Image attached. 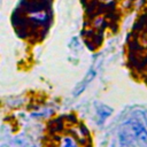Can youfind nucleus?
I'll use <instances>...</instances> for the list:
<instances>
[{
    "label": "nucleus",
    "instance_id": "nucleus-1",
    "mask_svg": "<svg viewBox=\"0 0 147 147\" xmlns=\"http://www.w3.org/2000/svg\"><path fill=\"white\" fill-rule=\"evenodd\" d=\"M130 133L133 137L134 141H138L142 147H147V130L145 126L137 119H131L127 123Z\"/></svg>",
    "mask_w": 147,
    "mask_h": 147
},
{
    "label": "nucleus",
    "instance_id": "nucleus-2",
    "mask_svg": "<svg viewBox=\"0 0 147 147\" xmlns=\"http://www.w3.org/2000/svg\"><path fill=\"white\" fill-rule=\"evenodd\" d=\"M93 77H94V71H90V72L86 75V77L84 78V80H82L80 84L77 85V87H76V90H75V95H78L79 93H82V92L84 91V88L86 87V85L92 80Z\"/></svg>",
    "mask_w": 147,
    "mask_h": 147
},
{
    "label": "nucleus",
    "instance_id": "nucleus-3",
    "mask_svg": "<svg viewBox=\"0 0 147 147\" xmlns=\"http://www.w3.org/2000/svg\"><path fill=\"white\" fill-rule=\"evenodd\" d=\"M110 114H111V109H109V108L106 107V106H101V107L98 109V115H99V117L101 118V121L106 119Z\"/></svg>",
    "mask_w": 147,
    "mask_h": 147
},
{
    "label": "nucleus",
    "instance_id": "nucleus-4",
    "mask_svg": "<svg viewBox=\"0 0 147 147\" xmlns=\"http://www.w3.org/2000/svg\"><path fill=\"white\" fill-rule=\"evenodd\" d=\"M60 147H77V144L75 142V140H74L72 138L67 137V138H64V139L62 140Z\"/></svg>",
    "mask_w": 147,
    "mask_h": 147
},
{
    "label": "nucleus",
    "instance_id": "nucleus-5",
    "mask_svg": "<svg viewBox=\"0 0 147 147\" xmlns=\"http://www.w3.org/2000/svg\"><path fill=\"white\" fill-rule=\"evenodd\" d=\"M31 18L32 20H36L38 22H44L46 20V14L42 13V11H38V13H33L31 14Z\"/></svg>",
    "mask_w": 147,
    "mask_h": 147
},
{
    "label": "nucleus",
    "instance_id": "nucleus-6",
    "mask_svg": "<svg viewBox=\"0 0 147 147\" xmlns=\"http://www.w3.org/2000/svg\"><path fill=\"white\" fill-rule=\"evenodd\" d=\"M142 116H144L145 122H146V125H147V110H142Z\"/></svg>",
    "mask_w": 147,
    "mask_h": 147
}]
</instances>
